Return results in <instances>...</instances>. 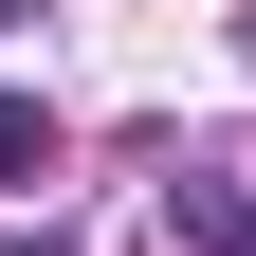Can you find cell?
<instances>
[{"mask_svg": "<svg viewBox=\"0 0 256 256\" xmlns=\"http://www.w3.org/2000/svg\"><path fill=\"white\" fill-rule=\"evenodd\" d=\"M165 238H183V256H256V202H238L220 165H183V183H165Z\"/></svg>", "mask_w": 256, "mask_h": 256, "instance_id": "obj_1", "label": "cell"}, {"mask_svg": "<svg viewBox=\"0 0 256 256\" xmlns=\"http://www.w3.org/2000/svg\"><path fill=\"white\" fill-rule=\"evenodd\" d=\"M55 165H74V128H55V110H37V92H0V202H37V183H55Z\"/></svg>", "mask_w": 256, "mask_h": 256, "instance_id": "obj_2", "label": "cell"}, {"mask_svg": "<svg viewBox=\"0 0 256 256\" xmlns=\"http://www.w3.org/2000/svg\"><path fill=\"white\" fill-rule=\"evenodd\" d=\"M18 18H37V0H0V37H18Z\"/></svg>", "mask_w": 256, "mask_h": 256, "instance_id": "obj_3", "label": "cell"}]
</instances>
